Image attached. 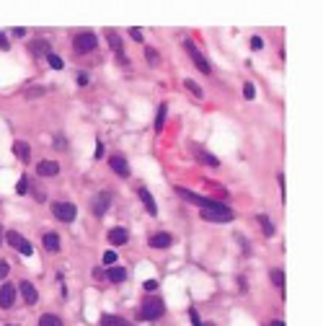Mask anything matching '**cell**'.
Segmentation results:
<instances>
[{
	"label": "cell",
	"mask_w": 323,
	"mask_h": 326,
	"mask_svg": "<svg viewBox=\"0 0 323 326\" xmlns=\"http://www.w3.org/2000/svg\"><path fill=\"white\" fill-rule=\"evenodd\" d=\"M202 217L207 220V223H230V220H233V210H230V207H225L223 202L207 200V197H204Z\"/></svg>",
	"instance_id": "cell-1"
},
{
	"label": "cell",
	"mask_w": 323,
	"mask_h": 326,
	"mask_svg": "<svg viewBox=\"0 0 323 326\" xmlns=\"http://www.w3.org/2000/svg\"><path fill=\"white\" fill-rule=\"evenodd\" d=\"M163 311H165V308H163L161 298H145V301H142V319H148V321L161 319Z\"/></svg>",
	"instance_id": "cell-2"
},
{
	"label": "cell",
	"mask_w": 323,
	"mask_h": 326,
	"mask_svg": "<svg viewBox=\"0 0 323 326\" xmlns=\"http://www.w3.org/2000/svg\"><path fill=\"white\" fill-rule=\"evenodd\" d=\"M52 213H55V217L62 220V223H73L75 215H78L73 202H55V205H52Z\"/></svg>",
	"instance_id": "cell-3"
},
{
	"label": "cell",
	"mask_w": 323,
	"mask_h": 326,
	"mask_svg": "<svg viewBox=\"0 0 323 326\" xmlns=\"http://www.w3.org/2000/svg\"><path fill=\"white\" fill-rule=\"evenodd\" d=\"M75 49L81 52V55H85V52H93L96 49V34H90V31H83V34H78L75 36Z\"/></svg>",
	"instance_id": "cell-4"
},
{
	"label": "cell",
	"mask_w": 323,
	"mask_h": 326,
	"mask_svg": "<svg viewBox=\"0 0 323 326\" xmlns=\"http://www.w3.org/2000/svg\"><path fill=\"white\" fill-rule=\"evenodd\" d=\"M184 47H186V52H189V57H191V62H194V65H197V68H199L202 73H210V70H212V68H210V62H207V60H204V55H202V52H199L197 47H194L191 42H186Z\"/></svg>",
	"instance_id": "cell-5"
},
{
	"label": "cell",
	"mask_w": 323,
	"mask_h": 326,
	"mask_svg": "<svg viewBox=\"0 0 323 326\" xmlns=\"http://www.w3.org/2000/svg\"><path fill=\"white\" fill-rule=\"evenodd\" d=\"M13 301H16V288H13L10 282H5L3 288H0V308H10Z\"/></svg>",
	"instance_id": "cell-6"
},
{
	"label": "cell",
	"mask_w": 323,
	"mask_h": 326,
	"mask_svg": "<svg viewBox=\"0 0 323 326\" xmlns=\"http://www.w3.org/2000/svg\"><path fill=\"white\" fill-rule=\"evenodd\" d=\"M109 205H111V194H109V192H101L98 197L93 200V215L101 217L103 213H106V207H109Z\"/></svg>",
	"instance_id": "cell-7"
},
{
	"label": "cell",
	"mask_w": 323,
	"mask_h": 326,
	"mask_svg": "<svg viewBox=\"0 0 323 326\" xmlns=\"http://www.w3.org/2000/svg\"><path fill=\"white\" fill-rule=\"evenodd\" d=\"M21 295H23V301L29 303V306H34V303L39 301V293H36V288H34L29 280H23V282H21Z\"/></svg>",
	"instance_id": "cell-8"
},
{
	"label": "cell",
	"mask_w": 323,
	"mask_h": 326,
	"mask_svg": "<svg viewBox=\"0 0 323 326\" xmlns=\"http://www.w3.org/2000/svg\"><path fill=\"white\" fill-rule=\"evenodd\" d=\"M109 163H111V171H114V174H119V176H129V166H127V161L122 158V155H111Z\"/></svg>",
	"instance_id": "cell-9"
},
{
	"label": "cell",
	"mask_w": 323,
	"mask_h": 326,
	"mask_svg": "<svg viewBox=\"0 0 323 326\" xmlns=\"http://www.w3.org/2000/svg\"><path fill=\"white\" fill-rule=\"evenodd\" d=\"M29 52L36 55V57H44V55H49V42L47 39H34V42L29 44Z\"/></svg>",
	"instance_id": "cell-10"
},
{
	"label": "cell",
	"mask_w": 323,
	"mask_h": 326,
	"mask_svg": "<svg viewBox=\"0 0 323 326\" xmlns=\"http://www.w3.org/2000/svg\"><path fill=\"white\" fill-rule=\"evenodd\" d=\"M171 243H173V238L168 236V233H155V236H150V246H153V249H168Z\"/></svg>",
	"instance_id": "cell-11"
},
{
	"label": "cell",
	"mask_w": 323,
	"mask_h": 326,
	"mask_svg": "<svg viewBox=\"0 0 323 326\" xmlns=\"http://www.w3.org/2000/svg\"><path fill=\"white\" fill-rule=\"evenodd\" d=\"M57 171H60V166H57L55 161H42V163L36 166V174L44 176V179H47V176H55Z\"/></svg>",
	"instance_id": "cell-12"
},
{
	"label": "cell",
	"mask_w": 323,
	"mask_h": 326,
	"mask_svg": "<svg viewBox=\"0 0 323 326\" xmlns=\"http://www.w3.org/2000/svg\"><path fill=\"white\" fill-rule=\"evenodd\" d=\"M176 194H181L186 202H191V205H204V197H199V194H194V192H189V189H184V187H176Z\"/></svg>",
	"instance_id": "cell-13"
},
{
	"label": "cell",
	"mask_w": 323,
	"mask_h": 326,
	"mask_svg": "<svg viewBox=\"0 0 323 326\" xmlns=\"http://www.w3.org/2000/svg\"><path fill=\"white\" fill-rule=\"evenodd\" d=\"M109 241H111L114 246H124V243H127V230H124V228H111V230H109Z\"/></svg>",
	"instance_id": "cell-14"
},
{
	"label": "cell",
	"mask_w": 323,
	"mask_h": 326,
	"mask_svg": "<svg viewBox=\"0 0 323 326\" xmlns=\"http://www.w3.org/2000/svg\"><path fill=\"white\" fill-rule=\"evenodd\" d=\"M140 200L145 202V210L150 213V215H155L158 213V205H155V200H153V194L148 192V189H140Z\"/></svg>",
	"instance_id": "cell-15"
},
{
	"label": "cell",
	"mask_w": 323,
	"mask_h": 326,
	"mask_svg": "<svg viewBox=\"0 0 323 326\" xmlns=\"http://www.w3.org/2000/svg\"><path fill=\"white\" fill-rule=\"evenodd\" d=\"M44 249L47 251H60V236L57 233H44Z\"/></svg>",
	"instance_id": "cell-16"
},
{
	"label": "cell",
	"mask_w": 323,
	"mask_h": 326,
	"mask_svg": "<svg viewBox=\"0 0 323 326\" xmlns=\"http://www.w3.org/2000/svg\"><path fill=\"white\" fill-rule=\"evenodd\" d=\"M13 153L18 155V161H29V158H31V148H29V142H16V145H13Z\"/></svg>",
	"instance_id": "cell-17"
},
{
	"label": "cell",
	"mask_w": 323,
	"mask_h": 326,
	"mask_svg": "<svg viewBox=\"0 0 323 326\" xmlns=\"http://www.w3.org/2000/svg\"><path fill=\"white\" fill-rule=\"evenodd\" d=\"M101 326H132L127 319H122V316H101Z\"/></svg>",
	"instance_id": "cell-18"
},
{
	"label": "cell",
	"mask_w": 323,
	"mask_h": 326,
	"mask_svg": "<svg viewBox=\"0 0 323 326\" xmlns=\"http://www.w3.org/2000/svg\"><path fill=\"white\" fill-rule=\"evenodd\" d=\"M109 282H124L127 280V272L122 269V267H109Z\"/></svg>",
	"instance_id": "cell-19"
},
{
	"label": "cell",
	"mask_w": 323,
	"mask_h": 326,
	"mask_svg": "<svg viewBox=\"0 0 323 326\" xmlns=\"http://www.w3.org/2000/svg\"><path fill=\"white\" fill-rule=\"evenodd\" d=\"M258 223H261V230H264V236H274V225H271V220L266 215H258L256 217Z\"/></svg>",
	"instance_id": "cell-20"
},
{
	"label": "cell",
	"mask_w": 323,
	"mask_h": 326,
	"mask_svg": "<svg viewBox=\"0 0 323 326\" xmlns=\"http://www.w3.org/2000/svg\"><path fill=\"white\" fill-rule=\"evenodd\" d=\"M109 47L116 52V55H122V39H119V34L109 31Z\"/></svg>",
	"instance_id": "cell-21"
},
{
	"label": "cell",
	"mask_w": 323,
	"mask_h": 326,
	"mask_svg": "<svg viewBox=\"0 0 323 326\" xmlns=\"http://www.w3.org/2000/svg\"><path fill=\"white\" fill-rule=\"evenodd\" d=\"M39 326H62V321L57 316H52V314H44L42 319H39Z\"/></svg>",
	"instance_id": "cell-22"
},
{
	"label": "cell",
	"mask_w": 323,
	"mask_h": 326,
	"mask_svg": "<svg viewBox=\"0 0 323 326\" xmlns=\"http://www.w3.org/2000/svg\"><path fill=\"white\" fill-rule=\"evenodd\" d=\"M8 243L13 246V249H18V246L23 243V238H21V233H16V230H8Z\"/></svg>",
	"instance_id": "cell-23"
},
{
	"label": "cell",
	"mask_w": 323,
	"mask_h": 326,
	"mask_svg": "<svg viewBox=\"0 0 323 326\" xmlns=\"http://www.w3.org/2000/svg\"><path fill=\"white\" fill-rule=\"evenodd\" d=\"M165 104H161L158 107V119H155V129H163V122H165Z\"/></svg>",
	"instance_id": "cell-24"
},
{
	"label": "cell",
	"mask_w": 323,
	"mask_h": 326,
	"mask_svg": "<svg viewBox=\"0 0 323 326\" xmlns=\"http://www.w3.org/2000/svg\"><path fill=\"white\" fill-rule=\"evenodd\" d=\"M271 282H274L277 288H284V272H282V269H274V272H271Z\"/></svg>",
	"instance_id": "cell-25"
},
{
	"label": "cell",
	"mask_w": 323,
	"mask_h": 326,
	"mask_svg": "<svg viewBox=\"0 0 323 326\" xmlns=\"http://www.w3.org/2000/svg\"><path fill=\"white\" fill-rule=\"evenodd\" d=\"M145 60H148L150 65H158V62H161V55H158L155 49H150V47H148V49H145Z\"/></svg>",
	"instance_id": "cell-26"
},
{
	"label": "cell",
	"mask_w": 323,
	"mask_h": 326,
	"mask_svg": "<svg viewBox=\"0 0 323 326\" xmlns=\"http://www.w3.org/2000/svg\"><path fill=\"white\" fill-rule=\"evenodd\" d=\"M184 86H186V88H189V91H191V94L197 96V99H202V96H204V91H202V88H199L197 83H194V81H186Z\"/></svg>",
	"instance_id": "cell-27"
},
{
	"label": "cell",
	"mask_w": 323,
	"mask_h": 326,
	"mask_svg": "<svg viewBox=\"0 0 323 326\" xmlns=\"http://www.w3.org/2000/svg\"><path fill=\"white\" fill-rule=\"evenodd\" d=\"M16 192H18V194H26V192H29V176H21V179H18Z\"/></svg>",
	"instance_id": "cell-28"
},
{
	"label": "cell",
	"mask_w": 323,
	"mask_h": 326,
	"mask_svg": "<svg viewBox=\"0 0 323 326\" xmlns=\"http://www.w3.org/2000/svg\"><path fill=\"white\" fill-rule=\"evenodd\" d=\"M243 96L248 99V101L256 99V88H253V83H245V86H243Z\"/></svg>",
	"instance_id": "cell-29"
},
{
	"label": "cell",
	"mask_w": 323,
	"mask_h": 326,
	"mask_svg": "<svg viewBox=\"0 0 323 326\" xmlns=\"http://www.w3.org/2000/svg\"><path fill=\"white\" fill-rule=\"evenodd\" d=\"M47 60H49V65H52L55 70H62V60H60L57 55H52V52H49V55H47Z\"/></svg>",
	"instance_id": "cell-30"
},
{
	"label": "cell",
	"mask_w": 323,
	"mask_h": 326,
	"mask_svg": "<svg viewBox=\"0 0 323 326\" xmlns=\"http://www.w3.org/2000/svg\"><path fill=\"white\" fill-rule=\"evenodd\" d=\"M18 251H21L23 256H31V254H34V246H31L29 241H23V243L18 246Z\"/></svg>",
	"instance_id": "cell-31"
},
{
	"label": "cell",
	"mask_w": 323,
	"mask_h": 326,
	"mask_svg": "<svg viewBox=\"0 0 323 326\" xmlns=\"http://www.w3.org/2000/svg\"><path fill=\"white\" fill-rule=\"evenodd\" d=\"M44 94V88H26V99H39Z\"/></svg>",
	"instance_id": "cell-32"
},
{
	"label": "cell",
	"mask_w": 323,
	"mask_h": 326,
	"mask_svg": "<svg viewBox=\"0 0 323 326\" xmlns=\"http://www.w3.org/2000/svg\"><path fill=\"white\" fill-rule=\"evenodd\" d=\"M114 262H116V254H114V251H106V254H103V264H109V267H111Z\"/></svg>",
	"instance_id": "cell-33"
},
{
	"label": "cell",
	"mask_w": 323,
	"mask_h": 326,
	"mask_svg": "<svg viewBox=\"0 0 323 326\" xmlns=\"http://www.w3.org/2000/svg\"><path fill=\"white\" fill-rule=\"evenodd\" d=\"M145 290H148V293H155V290H158V282H155V280H148V282H145Z\"/></svg>",
	"instance_id": "cell-34"
},
{
	"label": "cell",
	"mask_w": 323,
	"mask_h": 326,
	"mask_svg": "<svg viewBox=\"0 0 323 326\" xmlns=\"http://www.w3.org/2000/svg\"><path fill=\"white\" fill-rule=\"evenodd\" d=\"M8 262H0V280H3V277H8Z\"/></svg>",
	"instance_id": "cell-35"
},
{
	"label": "cell",
	"mask_w": 323,
	"mask_h": 326,
	"mask_svg": "<svg viewBox=\"0 0 323 326\" xmlns=\"http://www.w3.org/2000/svg\"><path fill=\"white\" fill-rule=\"evenodd\" d=\"M129 34H132L135 42H142V29H129Z\"/></svg>",
	"instance_id": "cell-36"
},
{
	"label": "cell",
	"mask_w": 323,
	"mask_h": 326,
	"mask_svg": "<svg viewBox=\"0 0 323 326\" xmlns=\"http://www.w3.org/2000/svg\"><path fill=\"white\" fill-rule=\"evenodd\" d=\"M261 47H264V42H261L258 36H253V39H251V49H261Z\"/></svg>",
	"instance_id": "cell-37"
},
{
	"label": "cell",
	"mask_w": 323,
	"mask_h": 326,
	"mask_svg": "<svg viewBox=\"0 0 323 326\" xmlns=\"http://www.w3.org/2000/svg\"><path fill=\"white\" fill-rule=\"evenodd\" d=\"M191 326H204L202 321H199V316H197V311L191 308Z\"/></svg>",
	"instance_id": "cell-38"
},
{
	"label": "cell",
	"mask_w": 323,
	"mask_h": 326,
	"mask_svg": "<svg viewBox=\"0 0 323 326\" xmlns=\"http://www.w3.org/2000/svg\"><path fill=\"white\" fill-rule=\"evenodd\" d=\"M78 83H81V86H88V75L81 73V75H78Z\"/></svg>",
	"instance_id": "cell-39"
},
{
	"label": "cell",
	"mask_w": 323,
	"mask_h": 326,
	"mask_svg": "<svg viewBox=\"0 0 323 326\" xmlns=\"http://www.w3.org/2000/svg\"><path fill=\"white\" fill-rule=\"evenodd\" d=\"M0 49H8V39H5V34H0Z\"/></svg>",
	"instance_id": "cell-40"
},
{
	"label": "cell",
	"mask_w": 323,
	"mask_h": 326,
	"mask_svg": "<svg viewBox=\"0 0 323 326\" xmlns=\"http://www.w3.org/2000/svg\"><path fill=\"white\" fill-rule=\"evenodd\" d=\"M101 155H103V145L98 142V145H96V158H101Z\"/></svg>",
	"instance_id": "cell-41"
},
{
	"label": "cell",
	"mask_w": 323,
	"mask_h": 326,
	"mask_svg": "<svg viewBox=\"0 0 323 326\" xmlns=\"http://www.w3.org/2000/svg\"><path fill=\"white\" fill-rule=\"evenodd\" d=\"M269 326H284V321H271Z\"/></svg>",
	"instance_id": "cell-42"
},
{
	"label": "cell",
	"mask_w": 323,
	"mask_h": 326,
	"mask_svg": "<svg viewBox=\"0 0 323 326\" xmlns=\"http://www.w3.org/2000/svg\"><path fill=\"white\" fill-rule=\"evenodd\" d=\"M207 326H215V324H207Z\"/></svg>",
	"instance_id": "cell-43"
}]
</instances>
